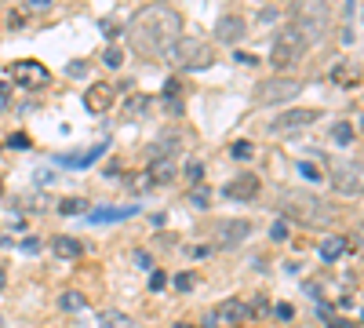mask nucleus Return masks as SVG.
<instances>
[{
    "label": "nucleus",
    "mask_w": 364,
    "mask_h": 328,
    "mask_svg": "<svg viewBox=\"0 0 364 328\" xmlns=\"http://www.w3.org/2000/svg\"><path fill=\"white\" fill-rule=\"evenodd\" d=\"M178 37H182V15L168 4H146L128 22V41L146 58H164Z\"/></svg>",
    "instance_id": "f257e3e1"
},
{
    "label": "nucleus",
    "mask_w": 364,
    "mask_h": 328,
    "mask_svg": "<svg viewBox=\"0 0 364 328\" xmlns=\"http://www.w3.org/2000/svg\"><path fill=\"white\" fill-rule=\"evenodd\" d=\"M281 208H284V216L306 223V226H328L331 219H336V208H331L328 201H321L317 194H306V190H284Z\"/></svg>",
    "instance_id": "f03ea898"
},
{
    "label": "nucleus",
    "mask_w": 364,
    "mask_h": 328,
    "mask_svg": "<svg viewBox=\"0 0 364 328\" xmlns=\"http://www.w3.org/2000/svg\"><path fill=\"white\" fill-rule=\"evenodd\" d=\"M291 26L299 29L302 37H306V44L324 41L328 29H331V8H328V0H295V4H291Z\"/></svg>",
    "instance_id": "7ed1b4c3"
},
{
    "label": "nucleus",
    "mask_w": 364,
    "mask_h": 328,
    "mask_svg": "<svg viewBox=\"0 0 364 328\" xmlns=\"http://www.w3.org/2000/svg\"><path fill=\"white\" fill-rule=\"evenodd\" d=\"M164 58H168L175 70L197 73V70H208L211 63H215V48H211L208 41H200V37H178Z\"/></svg>",
    "instance_id": "20e7f679"
},
{
    "label": "nucleus",
    "mask_w": 364,
    "mask_h": 328,
    "mask_svg": "<svg viewBox=\"0 0 364 328\" xmlns=\"http://www.w3.org/2000/svg\"><path fill=\"white\" fill-rule=\"evenodd\" d=\"M306 48H310L306 37H302L295 26H284V29H277V37H273V44H269V63L277 70H288L306 55Z\"/></svg>",
    "instance_id": "39448f33"
},
{
    "label": "nucleus",
    "mask_w": 364,
    "mask_h": 328,
    "mask_svg": "<svg viewBox=\"0 0 364 328\" xmlns=\"http://www.w3.org/2000/svg\"><path fill=\"white\" fill-rule=\"evenodd\" d=\"M299 92H302V80H295V77H273V80H259L255 102L259 106H281V102L299 99Z\"/></svg>",
    "instance_id": "423d86ee"
},
{
    "label": "nucleus",
    "mask_w": 364,
    "mask_h": 328,
    "mask_svg": "<svg viewBox=\"0 0 364 328\" xmlns=\"http://www.w3.org/2000/svg\"><path fill=\"white\" fill-rule=\"evenodd\" d=\"M8 77L18 84V88H29V92H41V88L51 84V73L44 63H33V58H22V63H11Z\"/></svg>",
    "instance_id": "0eeeda50"
},
{
    "label": "nucleus",
    "mask_w": 364,
    "mask_h": 328,
    "mask_svg": "<svg viewBox=\"0 0 364 328\" xmlns=\"http://www.w3.org/2000/svg\"><path fill=\"white\" fill-rule=\"evenodd\" d=\"M331 186L339 194H364V164L360 161H339L331 168Z\"/></svg>",
    "instance_id": "6e6552de"
},
{
    "label": "nucleus",
    "mask_w": 364,
    "mask_h": 328,
    "mask_svg": "<svg viewBox=\"0 0 364 328\" xmlns=\"http://www.w3.org/2000/svg\"><path fill=\"white\" fill-rule=\"evenodd\" d=\"M321 117V110H288V113H277L273 117V132H288V128H306Z\"/></svg>",
    "instance_id": "1a4fd4ad"
},
{
    "label": "nucleus",
    "mask_w": 364,
    "mask_h": 328,
    "mask_svg": "<svg viewBox=\"0 0 364 328\" xmlns=\"http://www.w3.org/2000/svg\"><path fill=\"white\" fill-rule=\"evenodd\" d=\"M223 194L230 197V201H252L255 194H259V179L255 175H248V171H240L233 183H226L223 186Z\"/></svg>",
    "instance_id": "9d476101"
},
{
    "label": "nucleus",
    "mask_w": 364,
    "mask_h": 328,
    "mask_svg": "<svg viewBox=\"0 0 364 328\" xmlns=\"http://www.w3.org/2000/svg\"><path fill=\"white\" fill-rule=\"evenodd\" d=\"M248 233H252V223L248 219H226V223H219V248L240 245Z\"/></svg>",
    "instance_id": "9b49d317"
},
{
    "label": "nucleus",
    "mask_w": 364,
    "mask_h": 328,
    "mask_svg": "<svg viewBox=\"0 0 364 328\" xmlns=\"http://www.w3.org/2000/svg\"><path fill=\"white\" fill-rule=\"evenodd\" d=\"M245 33H248V22L240 18V15H226V18H219V26H215V37H219L223 44H237Z\"/></svg>",
    "instance_id": "f8f14e48"
},
{
    "label": "nucleus",
    "mask_w": 364,
    "mask_h": 328,
    "mask_svg": "<svg viewBox=\"0 0 364 328\" xmlns=\"http://www.w3.org/2000/svg\"><path fill=\"white\" fill-rule=\"evenodd\" d=\"M84 106H87L91 113H106V110L113 106V88H109V84H91L87 95H84Z\"/></svg>",
    "instance_id": "ddd939ff"
},
{
    "label": "nucleus",
    "mask_w": 364,
    "mask_h": 328,
    "mask_svg": "<svg viewBox=\"0 0 364 328\" xmlns=\"http://www.w3.org/2000/svg\"><path fill=\"white\" fill-rule=\"evenodd\" d=\"M248 314H252V307H248L245 300H226V303H219V310H215V317L226 321V324H240Z\"/></svg>",
    "instance_id": "4468645a"
},
{
    "label": "nucleus",
    "mask_w": 364,
    "mask_h": 328,
    "mask_svg": "<svg viewBox=\"0 0 364 328\" xmlns=\"http://www.w3.org/2000/svg\"><path fill=\"white\" fill-rule=\"evenodd\" d=\"M139 212V204H124V208H99L91 212V223H117V219H128Z\"/></svg>",
    "instance_id": "2eb2a0df"
},
{
    "label": "nucleus",
    "mask_w": 364,
    "mask_h": 328,
    "mask_svg": "<svg viewBox=\"0 0 364 328\" xmlns=\"http://www.w3.org/2000/svg\"><path fill=\"white\" fill-rule=\"evenodd\" d=\"M51 252H55L58 259H77V255L84 252V245L77 241V237H66V233H63V237H55V241H51Z\"/></svg>",
    "instance_id": "dca6fc26"
},
{
    "label": "nucleus",
    "mask_w": 364,
    "mask_h": 328,
    "mask_svg": "<svg viewBox=\"0 0 364 328\" xmlns=\"http://www.w3.org/2000/svg\"><path fill=\"white\" fill-rule=\"evenodd\" d=\"M343 252H346V237H343V233H336V237H324V241H321V259H324V263H336V259H343Z\"/></svg>",
    "instance_id": "f3484780"
},
{
    "label": "nucleus",
    "mask_w": 364,
    "mask_h": 328,
    "mask_svg": "<svg viewBox=\"0 0 364 328\" xmlns=\"http://www.w3.org/2000/svg\"><path fill=\"white\" fill-rule=\"evenodd\" d=\"M175 179V161L171 157H161L149 164V183H171Z\"/></svg>",
    "instance_id": "a211bd4d"
},
{
    "label": "nucleus",
    "mask_w": 364,
    "mask_h": 328,
    "mask_svg": "<svg viewBox=\"0 0 364 328\" xmlns=\"http://www.w3.org/2000/svg\"><path fill=\"white\" fill-rule=\"evenodd\" d=\"M106 154V142H99L95 150H87V154H80V157H63V164H91L95 157H102Z\"/></svg>",
    "instance_id": "6ab92c4d"
},
{
    "label": "nucleus",
    "mask_w": 364,
    "mask_h": 328,
    "mask_svg": "<svg viewBox=\"0 0 364 328\" xmlns=\"http://www.w3.org/2000/svg\"><path fill=\"white\" fill-rule=\"evenodd\" d=\"M58 212H63V216H80V212H87V201H80V197H70V201H63V204H58Z\"/></svg>",
    "instance_id": "aec40b11"
},
{
    "label": "nucleus",
    "mask_w": 364,
    "mask_h": 328,
    "mask_svg": "<svg viewBox=\"0 0 364 328\" xmlns=\"http://www.w3.org/2000/svg\"><path fill=\"white\" fill-rule=\"evenodd\" d=\"M102 328H132V321H128L124 314L109 310V314H102Z\"/></svg>",
    "instance_id": "412c9836"
},
{
    "label": "nucleus",
    "mask_w": 364,
    "mask_h": 328,
    "mask_svg": "<svg viewBox=\"0 0 364 328\" xmlns=\"http://www.w3.org/2000/svg\"><path fill=\"white\" fill-rule=\"evenodd\" d=\"M84 307H87V300L80 292H66L63 295V310H84Z\"/></svg>",
    "instance_id": "4be33fe9"
},
{
    "label": "nucleus",
    "mask_w": 364,
    "mask_h": 328,
    "mask_svg": "<svg viewBox=\"0 0 364 328\" xmlns=\"http://www.w3.org/2000/svg\"><path fill=\"white\" fill-rule=\"evenodd\" d=\"M331 139H336V142H339V146H346V142H353V128H350V125H343V121H339V125H336V128H331Z\"/></svg>",
    "instance_id": "5701e85b"
},
{
    "label": "nucleus",
    "mask_w": 364,
    "mask_h": 328,
    "mask_svg": "<svg viewBox=\"0 0 364 328\" xmlns=\"http://www.w3.org/2000/svg\"><path fill=\"white\" fill-rule=\"evenodd\" d=\"M230 154H233L237 161H248V157L255 154V146H252V142H233V146H230Z\"/></svg>",
    "instance_id": "b1692460"
},
{
    "label": "nucleus",
    "mask_w": 364,
    "mask_h": 328,
    "mask_svg": "<svg viewBox=\"0 0 364 328\" xmlns=\"http://www.w3.org/2000/svg\"><path fill=\"white\" fill-rule=\"evenodd\" d=\"M8 146H11V150H29V146H33V139H29L26 132H15V135L8 139Z\"/></svg>",
    "instance_id": "393cba45"
},
{
    "label": "nucleus",
    "mask_w": 364,
    "mask_h": 328,
    "mask_svg": "<svg viewBox=\"0 0 364 328\" xmlns=\"http://www.w3.org/2000/svg\"><path fill=\"white\" fill-rule=\"evenodd\" d=\"M269 237H273V241H288V223H284V219H277V223L269 226Z\"/></svg>",
    "instance_id": "a878e982"
},
{
    "label": "nucleus",
    "mask_w": 364,
    "mask_h": 328,
    "mask_svg": "<svg viewBox=\"0 0 364 328\" xmlns=\"http://www.w3.org/2000/svg\"><path fill=\"white\" fill-rule=\"evenodd\" d=\"M193 285H197V277H193V274H178V277H175V288H178V292H190Z\"/></svg>",
    "instance_id": "bb28decb"
},
{
    "label": "nucleus",
    "mask_w": 364,
    "mask_h": 328,
    "mask_svg": "<svg viewBox=\"0 0 364 328\" xmlns=\"http://www.w3.org/2000/svg\"><path fill=\"white\" fill-rule=\"evenodd\" d=\"M120 63H124V55H120V48H106V66H120Z\"/></svg>",
    "instance_id": "cd10ccee"
},
{
    "label": "nucleus",
    "mask_w": 364,
    "mask_h": 328,
    "mask_svg": "<svg viewBox=\"0 0 364 328\" xmlns=\"http://www.w3.org/2000/svg\"><path fill=\"white\" fill-rule=\"evenodd\" d=\"M8 102H11V84H4V80H0V113L8 110Z\"/></svg>",
    "instance_id": "c85d7f7f"
},
{
    "label": "nucleus",
    "mask_w": 364,
    "mask_h": 328,
    "mask_svg": "<svg viewBox=\"0 0 364 328\" xmlns=\"http://www.w3.org/2000/svg\"><path fill=\"white\" fill-rule=\"evenodd\" d=\"M164 285H168V274H164V270H157L154 277H149V288H154V292H161Z\"/></svg>",
    "instance_id": "c756f323"
},
{
    "label": "nucleus",
    "mask_w": 364,
    "mask_h": 328,
    "mask_svg": "<svg viewBox=\"0 0 364 328\" xmlns=\"http://www.w3.org/2000/svg\"><path fill=\"white\" fill-rule=\"evenodd\" d=\"M146 106H149V99H142V95H135V99H128V113H132V110H135V113H142Z\"/></svg>",
    "instance_id": "7c9ffc66"
},
{
    "label": "nucleus",
    "mask_w": 364,
    "mask_h": 328,
    "mask_svg": "<svg viewBox=\"0 0 364 328\" xmlns=\"http://www.w3.org/2000/svg\"><path fill=\"white\" fill-rule=\"evenodd\" d=\"M190 201H193L197 208H208V204H211V201H208V190H193V194H190Z\"/></svg>",
    "instance_id": "2f4dec72"
},
{
    "label": "nucleus",
    "mask_w": 364,
    "mask_h": 328,
    "mask_svg": "<svg viewBox=\"0 0 364 328\" xmlns=\"http://www.w3.org/2000/svg\"><path fill=\"white\" fill-rule=\"evenodd\" d=\"M233 58H237L240 66H255V55L252 51H233Z\"/></svg>",
    "instance_id": "473e14b6"
},
{
    "label": "nucleus",
    "mask_w": 364,
    "mask_h": 328,
    "mask_svg": "<svg viewBox=\"0 0 364 328\" xmlns=\"http://www.w3.org/2000/svg\"><path fill=\"white\" fill-rule=\"evenodd\" d=\"M291 314H295V310H291L288 303H277V317H281V321H295Z\"/></svg>",
    "instance_id": "72a5a7b5"
},
{
    "label": "nucleus",
    "mask_w": 364,
    "mask_h": 328,
    "mask_svg": "<svg viewBox=\"0 0 364 328\" xmlns=\"http://www.w3.org/2000/svg\"><path fill=\"white\" fill-rule=\"evenodd\" d=\"M186 175H190V183H200V175H204V168H200V164H190V168H186Z\"/></svg>",
    "instance_id": "f704fd0d"
},
{
    "label": "nucleus",
    "mask_w": 364,
    "mask_h": 328,
    "mask_svg": "<svg viewBox=\"0 0 364 328\" xmlns=\"http://www.w3.org/2000/svg\"><path fill=\"white\" fill-rule=\"evenodd\" d=\"M299 171H302V175H306V179H321V171H317L314 164H299Z\"/></svg>",
    "instance_id": "c9c22d12"
},
{
    "label": "nucleus",
    "mask_w": 364,
    "mask_h": 328,
    "mask_svg": "<svg viewBox=\"0 0 364 328\" xmlns=\"http://www.w3.org/2000/svg\"><path fill=\"white\" fill-rule=\"evenodd\" d=\"M102 29H106V37H117V33H120V26H117V22H106Z\"/></svg>",
    "instance_id": "e433bc0d"
},
{
    "label": "nucleus",
    "mask_w": 364,
    "mask_h": 328,
    "mask_svg": "<svg viewBox=\"0 0 364 328\" xmlns=\"http://www.w3.org/2000/svg\"><path fill=\"white\" fill-rule=\"evenodd\" d=\"M135 263H139V266H154V259H149L146 252H139V255H135Z\"/></svg>",
    "instance_id": "4c0bfd02"
},
{
    "label": "nucleus",
    "mask_w": 364,
    "mask_h": 328,
    "mask_svg": "<svg viewBox=\"0 0 364 328\" xmlns=\"http://www.w3.org/2000/svg\"><path fill=\"white\" fill-rule=\"evenodd\" d=\"M328 328H353V324H350V321H336V317H331V321H328Z\"/></svg>",
    "instance_id": "58836bf2"
},
{
    "label": "nucleus",
    "mask_w": 364,
    "mask_h": 328,
    "mask_svg": "<svg viewBox=\"0 0 364 328\" xmlns=\"http://www.w3.org/2000/svg\"><path fill=\"white\" fill-rule=\"evenodd\" d=\"M51 0H29V8H48Z\"/></svg>",
    "instance_id": "ea45409f"
},
{
    "label": "nucleus",
    "mask_w": 364,
    "mask_h": 328,
    "mask_svg": "<svg viewBox=\"0 0 364 328\" xmlns=\"http://www.w3.org/2000/svg\"><path fill=\"white\" fill-rule=\"evenodd\" d=\"M8 288V274H4V266H0V292Z\"/></svg>",
    "instance_id": "a19ab883"
},
{
    "label": "nucleus",
    "mask_w": 364,
    "mask_h": 328,
    "mask_svg": "<svg viewBox=\"0 0 364 328\" xmlns=\"http://www.w3.org/2000/svg\"><path fill=\"white\" fill-rule=\"evenodd\" d=\"M360 241H364V223H360Z\"/></svg>",
    "instance_id": "79ce46f5"
},
{
    "label": "nucleus",
    "mask_w": 364,
    "mask_h": 328,
    "mask_svg": "<svg viewBox=\"0 0 364 328\" xmlns=\"http://www.w3.org/2000/svg\"><path fill=\"white\" fill-rule=\"evenodd\" d=\"M0 190H4V179H0Z\"/></svg>",
    "instance_id": "37998d69"
}]
</instances>
